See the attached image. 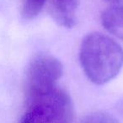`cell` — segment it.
Here are the masks:
<instances>
[{
  "label": "cell",
  "mask_w": 123,
  "mask_h": 123,
  "mask_svg": "<svg viewBox=\"0 0 123 123\" xmlns=\"http://www.w3.org/2000/svg\"><path fill=\"white\" fill-rule=\"evenodd\" d=\"M103 27L113 36L123 41V6L113 5L101 14Z\"/></svg>",
  "instance_id": "cell-5"
},
{
  "label": "cell",
  "mask_w": 123,
  "mask_h": 123,
  "mask_svg": "<svg viewBox=\"0 0 123 123\" xmlns=\"http://www.w3.org/2000/svg\"><path fill=\"white\" fill-rule=\"evenodd\" d=\"M48 11L59 26L72 28L77 20L79 0H46Z\"/></svg>",
  "instance_id": "cell-4"
},
{
  "label": "cell",
  "mask_w": 123,
  "mask_h": 123,
  "mask_svg": "<svg viewBox=\"0 0 123 123\" xmlns=\"http://www.w3.org/2000/svg\"><path fill=\"white\" fill-rule=\"evenodd\" d=\"M62 74V63L49 55H37L30 60L25 76L27 100L45 95L56 88Z\"/></svg>",
  "instance_id": "cell-3"
},
{
  "label": "cell",
  "mask_w": 123,
  "mask_h": 123,
  "mask_svg": "<svg viewBox=\"0 0 123 123\" xmlns=\"http://www.w3.org/2000/svg\"><path fill=\"white\" fill-rule=\"evenodd\" d=\"M72 105L69 95L56 87L45 95L27 100L20 123H71Z\"/></svg>",
  "instance_id": "cell-2"
},
{
  "label": "cell",
  "mask_w": 123,
  "mask_h": 123,
  "mask_svg": "<svg viewBox=\"0 0 123 123\" xmlns=\"http://www.w3.org/2000/svg\"><path fill=\"white\" fill-rule=\"evenodd\" d=\"M80 123H120L112 115L106 112H93L81 120Z\"/></svg>",
  "instance_id": "cell-7"
},
{
  "label": "cell",
  "mask_w": 123,
  "mask_h": 123,
  "mask_svg": "<svg viewBox=\"0 0 123 123\" xmlns=\"http://www.w3.org/2000/svg\"><path fill=\"white\" fill-rule=\"evenodd\" d=\"M107 2L112 3L113 5H119V6H123V0H106Z\"/></svg>",
  "instance_id": "cell-8"
},
{
  "label": "cell",
  "mask_w": 123,
  "mask_h": 123,
  "mask_svg": "<svg viewBox=\"0 0 123 123\" xmlns=\"http://www.w3.org/2000/svg\"><path fill=\"white\" fill-rule=\"evenodd\" d=\"M79 60L85 75L96 85L116 77L123 66V49L112 38L91 33L85 36L79 49Z\"/></svg>",
  "instance_id": "cell-1"
},
{
  "label": "cell",
  "mask_w": 123,
  "mask_h": 123,
  "mask_svg": "<svg viewBox=\"0 0 123 123\" xmlns=\"http://www.w3.org/2000/svg\"><path fill=\"white\" fill-rule=\"evenodd\" d=\"M46 0H20V12L25 19L36 18L44 7Z\"/></svg>",
  "instance_id": "cell-6"
}]
</instances>
